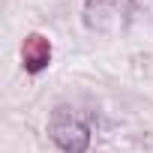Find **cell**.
Segmentation results:
<instances>
[{"label":"cell","instance_id":"obj_1","mask_svg":"<svg viewBox=\"0 0 153 153\" xmlns=\"http://www.w3.org/2000/svg\"><path fill=\"white\" fill-rule=\"evenodd\" d=\"M48 135L63 153H87V147H90L87 123L69 108H54V114L48 120Z\"/></svg>","mask_w":153,"mask_h":153},{"label":"cell","instance_id":"obj_2","mask_svg":"<svg viewBox=\"0 0 153 153\" xmlns=\"http://www.w3.org/2000/svg\"><path fill=\"white\" fill-rule=\"evenodd\" d=\"M21 60H24V69H27L30 75L42 72V69L51 63V42H48L42 33H30V36L24 39Z\"/></svg>","mask_w":153,"mask_h":153},{"label":"cell","instance_id":"obj_3","mask_svg":"<svg viewBox=\"0 0 153 153\" xmlns=\"http://www.w3.org/2000/svg\"><path fill=\"white\" fill-rule=\"evenodd\" d=\"M120 3L126 6L129 0H90L87 3V12H93L96 9V21H93V27H102V18H108V15H120Z\"/></svg>","mask_w":153,"mask_h":153}]
</instances>
